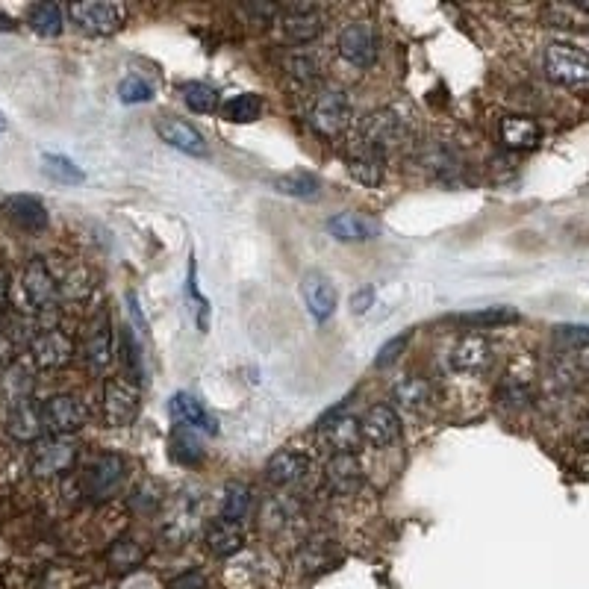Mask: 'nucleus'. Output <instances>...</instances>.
I'll list each match as a JSON object with an SVG mask.
<instances>
[{
	"label": "nucleus",
	"instance_id": "f257e3e1",
	"mask_svg": "<svg viewBox=\"0 0 589 589\" xmlns=\"http://www.w3.org/2000/svg\"><path fill=\"white\" fill-rule=\"evenodd\" d=\"M545 77L566 89L589 86V54L572 42H551L542 56Z\"/></svg>",
	"mask_w": 589,
	"mask_h": 589
},
{
	"label": "nucleus",
	"instance_id": "f03ea898",
	"mask_svg": "<svg viewBox=\"0 0 589 589\" xmlns=\"http://www.w3.org/2000/svg\"><path fill=\"white\" fill-rule=\"evenodd\" d=\"M80 460V445L68 436H48V439H39L33 448H30V472L33 478H59V475H68Z\"/></svg>",
	"mask_w": 589,
	"mask_h": 589
},
{
	"label": "nucleus",
	"instance_id": "7ed1b4c3",
	"mask_svg": "<svg viewBox=\"0 0 589 589\" xmlns=\"http://www.w3.org/2000/svg\"><path fill=\"white\" fill-rule=\"evenodd\" d=\"M71 24L86 36H112L121 30L127 9L121 3H98V0H80L65 9Z\"/></svg>",
	"mask_w": 589,
	"mask_h": 589
},
{
	"label": "nucleus",
	"instance_id": "20e7f679",
	"mask_svg": "<svg viewBox=\"0 0 589 589\" xmlns=\"http://www.w3.org/2000/svg\"><path fill=\"white\" fill-rule=\"evenodd\" d=\"M142 413V389L133 380L107 377L104 383V419L109 428H130Z\"/></svg>",
	"mask_w": 589,
	"mask_h": 589
},
{
	"label": "nucleus",
	"instance_id": "39448f33",
	"mask_svg": "<svg viewBox=\"0 0 589 589\" xmlns=\"http://www.w3.org/2000/svg\"><path fill=\"white\" fill-rule=\"evenodd\" d=\"M21 289H24V298H27V304H30L33 313H51V310H56V304L62 301L59 280H56L51 266L42 257H33L24 266Z\"/></svg>",
	"mask_w": 589,
	"mask_h": 589
},
{
	"label": "nucleus",
	"instance_id": "423d86ee",
	"mask_svg": "<svg viewBox=\"0 0 589 589\" xmlns=\"http://www.w3.org/2000/svg\"><path fill=\"white\" fill-rule=\"evenodd\" d=\"M42 422L51 436H74L89 425V407L77 395H51L42 404Z\"/></svg>",
	"mask_w": 589,
	"mask_h": 589
},
{
	"label": "nucleus",
	"instance_id": "0eeeda50",
	"mask_svg": "<svg viewBox=\"0 0 589 589\" xmlns=\"http://www.w3.org/2000/svg\"><path fill=\"white\" fill-rule=\"evenodd\" d=\"M27 351H30V360H33L36 369L56 372V369H65L74 360V339L59 327H45V330H36Z\"/></svg>",
	"mask_w": 589,
	"mask_h": 589
},
{
	"label": "nucleus",
	"instance_id": "6e6552de",
	"mask_svg": "<svg viewBox=\"0 0 589 589\" xmlns=\"http://www.w3.org/2000/svg\"><path fill=\"white\" fill-rule=\"evenodd\" d=\"M310 124L319 136L327 139H339L348 127H351V101L345 92L327 89L316 98V104L310 109Z\"/></svg>",
	"mask_w": 589,
	"mask_h": 589
},
{
	"label": "nucleus",
	"instance_id": "1a4fd4ad",
	"mask_svg": "<svg viewBox=\"0 0 589 589\" xmlns=\"http://www.w3.org/2000/svg\"><path fill=\"white\" fill-rule=\"evenodd\" d=\"M127 478V463L118 454H101L98 460L89 463L86 475H83V495L89 501H107L112 498L121 483Z\"/></svg>",
	"mask_w": 589,
	"mask_h": 589
},
{
	"label": "nucleus",
	"instance_id": "9d476101",
	"mask_svg": "<svg viewBox=\"0 0 589 589\" xmlns=\"http://www.w3.org/2000/svg\"><path fill=\"white\" fill-rule=\"evenodd\" d=\"M157 136L168 148H174L180 154H189L195 160L210 157V145H207L204 133L195 124H189V121H183L177 115H162L160 121H157Z\"/></svg>",
	"mask_w": 589,
	"mask_h": 589
},
{
	"label": "nucleus",
	"instance_id": "9b49d317",
	"mask_svg": "<svg viewBox=\"0 0 589 589\" xmlns=\"http://www.w3.org/2000/svg\"><path fill=\"white\" fill-rule=\"evenodd\" d=\"M377 51H380V42H377L375 27L366 21H354L339 33V54L354 68H372L377 62Z\"/></svg>",
	"mask_w": 589,
	"mask_h": 589
},
{
	"label": "nucleus",
	"instance_id": "f8f14e48",
	"mask_svg": "<svg viewBox=\"0 0 589 589\" xmlns=\"http://www.w3.org/2000/svg\"><path fill=\"white\" fill-rule=\"evenodd\" d=\"M401 413L398 407L392 404H375L369 407V413L360 419V433H363V442H369L372 448H386L392 442L401 439Z\"/></svg>",
	"mask_w": 589,
	"mask_h": 589
},
{
	"label": "nucleus",
	"instance_id": "ddd939ff",
	"mask_svg": "<svg viewBox=\"0 0 589 589\" xmlns=\"http://www.w3.org/2000/svg\"><path fill=\"white\" fill-rule=\"evenodd\" d=\"M195 525H198V498H192V495H177V498L165 507V513H162L160 534L162 539H168V545H183V542L192 536Z\"/></svg>",
	"mask_w": 589,
	"mask_h": 589
},
{
	"label": "nucleus",
	"instance_id": "4468645a",
	"mask_svg": "<svg viewBox=\"0 0 589 589\" xmlns=\"http://www.w3.org/2000/svg\"><path fill=\"white\" fill-rule=\"evenodd\" d=\"M407 139V127H404V118L392 109H377L366 118L363 124V139L366 145H372L377 151H389V148H398L401 142Z\"/></svg>",
	"mask_w": 589,
	"mask_h": 589
},
{
	"label": "nucleus",
	"instance_id": "2eb2a0df",
	"mask_svg": "<svg viewBox=\"0 0 589 589\" xmlns=\"http://www.w3.org/2000/svg\"><path fill=\"white\" fill-rule=\"evenodd\" d=\"M448 363L460 375H481L492 366V342L481 333H469L451 348Z\"/></svg>",
	"mask_w": 589,
	"mask_h": 589
},
{
	"label": "nucleus",
	"instance_id": "dca6fc26",
	"mask_svg": "<svg viewBox=\"0 0 589 589\" xmlns=\"http://www.w3.org/2000/svg\"><path fill=\"white\" fill-rule=\"evenodd\" d=\"M280 27H283V36L286 42L292 45H310L322 36L324 30V15L316 9V6H289L283 15H280Z\"/></svg>",
	"mask_w": 589,
	"mask_h": 589
},
{
	"label": "nucleus",
	"instance_id": "f3484780",
	"mask_svg": "<svg viewBox=\"0 0 589 589\" xmlns=\"http://www.w3.org/2000/svg\"><path fill=\"white\" fill-rule=\"evenodd\" d=\"M86 360L95 372H107L112 357H115V330H112V319L107 310H101L86 330Z\"/></svg>",
	"mask_w": 589,
	"mask_h": 589
},
{
	"label": "nucleus",
	"instance_id": "a211bd4d",
	"mask_svg": "<svg viewBox=\"0 0 589 589\" xmlns=\"http://www.w3.org/2000/svg\"><path fill=\"white\" fill-rule=\"evenodd\" d=\"M301 292H304V304L310 310V316L319 324L330 322L336 307H339V295H336V286L330 283V277L322 274V271H307L304 274V283H301Z\"/></svg>",
	"mask_w": 589,
	"mask_h": 589
},
{
	"label": "nucleus",
	"instance_id": "6ab92c4d",
	"mask_svg": "<svg viewBox=\"0 0 589 589\" xmlns=\"http://www.w3.org/2000/svg\"><path fill=\"white\" fill-rule=\"evenodd\" d=\"M324 486L330 495H354L363 486V466L357 454H333L324 466Z\"/></svg>",
	"mask_w": 589,
	"mask_h": 589
},
{
	"label": "nucleus",
	"instance_id": "aec40b11",
	"mask_svg": "<svg viewBox=\"0 0 589 589\" xmlns=\"http://www.w3.org/2000/svg\"><path fill=\"white\" fill-rule=\"evenodd\" d=\"M319 430L324 433L327 445L333 448V454H354L357 445L363 442L360 422L354 416H342V407L330 410L322 422H319Z\"/></svg>",
	"mask_w": 589,
	"mask_h": 589
},
{
	"label": "nucleus",
	"instance_id": "412c9836",
	"mask_svg": "<svg viewBox=\"0 0 589 589\" xmlns=\"http://www.w3.org/2000/svg\"><path fill=\"white\" fill-rule=\"evenodd\" d=\"M33 392H36V377H33V369H30V366H24V363L18 360V363L0 369V401H3L6 410H15V407H21V404L36 401Z\"/></svg>",
	"mask_w": 589,
	"mask_h": 589
},
{
	"label": "nucleus",
	"instance_id": "4be33fe9",
	"mask_svg": "<svg viewBox=\"0 0 589 589\" xmlns=\"http://www.w3.org/2000/svg\"><path fill=\"white\" fill-rule=\"evenodd\" d=\"M168 413H171V419H174L183 430H201V433H210V436L218 433V425H215L213 416L207 413V407H204L195 395H189V392L171 395Z\"/></svg>",
	"mask_w": 589,
	"mask_h": 589
},
{
	"label": "nucleus",
	"instance_id": "5701e85b",
	"mask_svg": "<svg viewBox=\"0 0 589 589\" xmlns=\"http://www.w3.org/2000/svg\"><path fill=\"white\" fill-rule=\"evenodd\" d=\"M3 215L24 233H42L48 227V210L33 195H9L3 201Z\"/></svg>",
	"mask_w": 589,
	"mask_h": 589
},
{
	"label": "nucleus",
	"instance_id": "b1692460",
	"mask_svg": "<svg viewBox=\"0 0 589 589\" xmlns=\"http://www.w3.org/2000/svg\"><path fill=\"white\" fill-rule=\"evenodd\" d=\"M327 233L336 239V242H348V245H354V242H369V239H377V233H380V224H377L375 218H369V215L363 213H336L327 218Z\"/></svg>",
	"mask_w": 589,
	"mask_h": 589
},
{
	"label": "nucleus",
	"instance_id": "393cba45",
	"mask_svg": "<svg viewBox=\"0 0 589 589\" xmlns=\"http://www.w3.org/2000/svg\"><path fill=\"white\" fill-rule=\"evenodd\" d=\"M6 433L21 445H36L45 433L42 407L36 401H30V404H21L15 410H6Z\"/></svg>",
	"mask_w": 589,
	"mask_h": 589
},
{
	"label": "nucleus",
	"instance_id": "a878e982",
	"mask_svg": "<svg viewBox=\"0 0 589 589\" xmlns=\"http://www.w3.org/2000/svg\"><path fill=\"white\" fill-rule=\"evenodd\" d=\"M348 171L360 186L375 189L383 183V174H386V154L372 148V145H366V142H360V148H354L348 154Z\"/></svg>",
	"mask_w": 589,
	"mask_h": 589
},
{
	"label": "nucleus",
	"instance_id": "bb28decb",
	"mask_svg": "<svg viewBox=\"0 0 589 589\" xmlns=\"http://www.w3.org/2000/svg\"><path fill=\"white\" fill-rule=\"evenodd\" d=\"M498 136H501V145L510 151H534L542 139V130L528 115H504L498 124Z\"/></svg>",
	"mask_w": 589,
	"mask_h": 589
},
{
	"label": "nucleus",
	"instance_id": "cd10ccee",
	"mask_svg": "<svg viewBox=\"0 0 589 589\" xmlns=\"http://www.w3.org/2000/svg\"><path fill=\"white\" fill-rule=\"evenodd\" d=\"M36 336V330H30L27 319L21 316H3L0 319V369L18 363L21 348H30V339Z\"/></svg>",
	"mask_w": 589,
	"mask_h": 589
},
{
	"label": "nucleus",
	"instance_id": "c85d7f7f",
	"mask_svg": "<svg viewBox=\"0 0 589 589\" xmlns=\"http://www.w3.org/2000/svg\"><path fill=\"white\" fill-rule=\"evenodd\" d=\"M145 560H148V548H145L139 539H133V536H121V539H115L107 551L109 572H112V575H118V578L133 575L139 566H145Z\"/></svg>",
	"mask_w": 589,
	"mask_h": 589
},
{
	"label": "nucleus",
	"instance_id": "c756f323",
	"mask_svg": "<svg viewBox=\"0 0 589 589\" xmlns=\"http://www.w3.org/2000/svg\"><path fill=\"white\" fill-rule=\"evenodd\" d=\"M310 472V457L301 451H277L266 466V478L274 486H292L304 481Z\"/></svg>",
	"mask_w": 589,
	"mask_h": 589
},
{
	"label": "nucleus",
	"instance_id": "7c9ffc66",
	"mask_svg": "<svg viewBox=\"0 0 589 589\" xmlns=\"http://www.w3.org/2000/svg\"><path fill=\"white\" fill-rule=\"evenodd\" d=\"M204 542H207L210 554H215V557H233V554H239L245 548V531L236 522L215 519V522L207 525Z\"/></svg>",
	"mask_w": 589,
	"mask_h": 589
},
{
	"label": "nucleus",
	"instance_id": "2f4dec72",
	"mask_svg": "<svg viewBox=\"0 0 589 589\" xmlns=\"http://www.w3.org/2000/svg\"><path fill=\"white\" fill-rule=\"evenodd\" d=\"M274 192L298 198V201H316L322 195V180L310 171H292V174H280L274 177Z\"/></svg>",
	"mask_w": 589,
	"mask_h": 589
},
{
	"label": "nucleus",
	"instance_id": "473e14b6",
	"mask_svg": "<svg viewBox=\"0 0 589 589\" xmlns=\"http://www.w3.org/2000/svg\"><path fill=\"white\" fill-rule=\"evenodd\" d=\"M392 401L404 410H425L433 401V389L425 377H404L392 386Z\"/></svg>",
	"mask_w": 589,
	"mask_h": 589
},
{
	"label": "nucleus",
	"instance_id": "72a5a7b5",
	"mask_svg": "<svg viewBox=\"0 0 589 589\" xmlns=\"http://www.w3.org/2000/svg\"><path fill=\"white\" fill-rule=\"evenodd\" d=\"M27 24L33 27V33L56 39L65 30V9L59 3H33L27 9Z\"/></svg>",
	"mask_w": 589,
	"mask_h": 589
},
{
	"label": "nucleus",
	"instance_id": "f704fd0d",
	"mask_svg": "<svg viewBox=\"0 0 589 589\" xmlns=\"http://www.w3.org/2000/svg\"><path fill=\"white\" fill-rule=\"evenodd\" d=\"M519 322V313L513 307H483V310H472V313H463L457 316V324L466 327V330H492V327H504V324H516Z\"/></svg>",
	"mask_w": 589,
	"mask_h": 589
},
{
	"label": "nucleus",
	"instance_id": "c9c22d12",
	"mask_svg": "<svg viewBox=\"0 0 589 589\" xmlns=\"http://www.w3.org/2000/svg\"><path fill=\"white\" fill-rule=\"evenodd\" d=\"M248 513H251V489L239 481L227 483L221 492V519L242 525V519H248Z\"/></svg>",
	"mask_w": 589,
	"mask_h": 589
},
{
	"label": "nucleus",
	"instance_id": "e433bc0d",
	"mask_svg": "<svg viewBox=\"0 0 589 589\" xmlns=\"http://www.w3.org/2000/svg\"><path fill=\"white\" fill-rule=\"evenodd\" d=\"M180 95H183V104L192 112H198V115H213L215 109H218V92H215V86L204 83V80L183 83Z\"/></svg>",
	"mask_w": 589,
	"mask_h": 589
},
{
	"label": "nucleus",
	"instance_id": "4c0bfd02",
	"mask_svg": "<svg viewBox=\"0 0 589 589\" xmlns=\"http://www.w3.org/2000/svg\"><path fill=\"white\" fill-rule=\"evenodd\" d=\"M260 115H263L260 95H236L221 107V118L230 124H254Z\"/></svg>",
	"mask_w": 589,
	"mask_h": 589
},
{
	"label": "nucleus",
	"instance_id": "58836bf2",
	"mask_svg": "<svg viewBox=\"0 0 589 589\" xmlns=\"http://www.w3.org/2000/svg\"><path fill=\"white\" fill-rule=\"evenodd\" d=\"M42 168H45V174H48L51 180L62 183V186H77V183L86 180V174H83L74 162L68 160V157H62V154H45V157H42Z\"/></svg>",
	"mask_w": 589,
	"mask_h": 589
},
{
	"label": "nucleus",
	"instance_id": "ea45409f",
	"mask_svg": "<svg viewBox=\"0 0 589 589\" xmlns=\"http://www.w3.org/2000/svg\"><path fill=\"white\" fill-rule=\"evenodd\" d=\"M283 71H286V77H289L292 86H301V89H304V86H313V83H316V77H319V62L307 54H292L283 62Z\"/></svg>",
	"mask_w": 589,
	"mask_h": 589
},
{
	"label": "nucleus",
	"instance_id": "a19ab883",
	"mask_svg": "<svg viewBox=\"0 0 589 589\" xmlns=\"http://www.w3.org/2000/svg\"><path fill=\"white\" fill-rule=\"evenodd\" d=\"M301 566L310 569V572H319L324 569L330 560H333V542L330 539H310L304 548H301Z\"/></svg>",
	"mask_w": 589,
	"mask_h": 589
},
{
	"label": "nucleus",
	"instance_id": "79ce46f5",
	"mask_svg": "<svg viewBox=\"0 0 589 589\" xmlns=\"http://www.w3.org/2000/svg\"><path fill=\"white\" fill-rule=\"evenodd\" d=\"M118 98H121L124 104H148V101L154 98V86H151L145 77L130 74V77H124V80H121V86H118Z\"/></svg>",
	"mask_w": 589,
	"mask_h": 589
},
{
	"label": "nucleus",
	"instance_id": "37998d69",
	"mask_svg": "<svg viewBox=\"0 0 589 589\" xmlns=\"http://www.w3.org/2000/svg\"><path fill=\"white\" fill-rule=\"evenodd\" d=\"M554 339L566 348L584 351V348H589V324H557Z\"/></svg>",
	"mask_w": 589,
	"mask_h": 589
},
{
	"label": "nucleus",
	"instance_id": "c03bdc74",
	"mask_svg": "<svg viewBox=\"0 0 589 589\" xmlns=\"http://www.w3.org/2000/svg\"><path fill=\"white\" fill-rule=\"evenodd\" d=\"M498 398H501V404H507L513 410H522V407L531 404V386L522 383V380H504L501 389H498Z\"/></svg>",
	"mask_w": 589,
	"mask_h": 589
},
{
	"label": "nucleus",
	"instance_id": "a18cd8bd",
	"mask_svg": "<svg viewBox=\"0 0 589 589\" xmlns=\"http://www.w3.org/2000/svg\"><path fill=\"white\" fill-rule=\"evenodd\" d=\"M171 445H174V460H180V463H186V466H192V463H198V460L204 457L201 442H198L195 436H189L186 430H183V433H177Z\"/></svg>",
	"mask_w": 589,
	"mask_h": 589
},
{
	"label": "nucleus",
	"instance_id": "49530a36",
	"mask_svg": "<svg viewBox=\"0 0 589 589\" xmlns=\"http://www.w3.org/2000/svg\"><path fill=\"white\" fill-rule=\"evenodd\" d=\"M410 339H413V333L410 330H404V333H398V336H392L380 351H377L375 357V366L377 369H386V366H392L404 351H407V345H410Z\"/></svg>",
	"mask_w": 589,
	"mask_h": 589
},
{
	"label": "nucleus",
	"instance_id": "de8ad7c7",
	"mask_svg": "<svg viewBox=\"0 0 589 589\" xmlns=\"http://www.w3.org/2000/svg\"><path fill=\"white\" fill-rule=\"evenodd\" d=\"M124 360H127V366L133 369V383L139 386V383H142V377H145V369H142V354H139V345H136L133 330L124 336Z\"/></svg>",
	"mask_w": 589,
	"mask_h": 589
},
{
	"label": "nucleus",
	"instance_id": "09e8293b",
	"mask_svg": "<svg viewBox=\"0 0 589 589\" xmlns=\"http://www.w3.org/2000/svg\"><path fill=\"white\" fill-rule=\"evenodd\" d=\"M168 589H207V575L201 569H189L180 578H174Z\"/></svg>",
	"mask_w": 589,
	"mask_h": 589
},
{
	"label": "nucleus",
	"instance_id": "8fccbe9b",
	"mask_svg": "<svg viewBox=\"0 0 589 589\" xmlns=\"http://www.w3.org/2000/svg\"><path fill=\"white\" fill-rule=\"evenodd\" d=\"M372 304H375V289H372V286H363V289H357V292L351 295V313H354V316L369 313Z\"/></svg>",
	"mask_w": 589,
	"mask_h": 589
},
{
	"label": "nucleus",
	"instance_id": "3c124183",
	"mask_svg": "<svg viewBox=\"0 0 589 589\" xmlns=\"http://www.w3.org/2000/svg\"><path fill=\"white\" fill-rule=\"evenodd\" d=\"M9 286H12V280H9V268L0 263V319L9 313Z\"/></svg>",
	"mask_w": 589,
	"mask_h": 589
},
{
	"label": "nucleus",
	"instance_id": "603ef678",
	"mask_svg": "<svg viewBox=\"0 0 589 589\" xmlns=\"http://www.w3.org/2000/svg\"><path fill=\"white\" fill-rule=\"evenodd\" d=\"M575 442L589 451V413L581 419V422H578V428H575Z\"/></svg>",
	"mask_w": 589,
	"mask_h": 589
},
{
	"label": "nucleus",
	"instance_id": "864d4df0",
	"mask_svg": "<svg viewBox=\"0 0 589 589\" xmlns=\"http://www.w3.org/2000/svg\"><path fill=\"white\" fill-rule=\"evenodd\" d=\"M9 30H15V21H12L9 15L0 12V33H9Z\"/></svg>",
	"mask_w": 589,
	"mask_h": 589
},
{
	"label": "nucleus",
	"instance_id": "5fc2aeb1",
	"mask_svg": "<svg viewBox=\"0 0 589 589\" xmlns=\"http://www.w3.org/2000/svg\"><path fill=\"white\" fill-rule=\"evenodd\" d=\"M3 130H6V118L0 115V133H3Z\"/></svg>",
	"mask_w": 589,
	"mask_h": 589
}]
</instances>
